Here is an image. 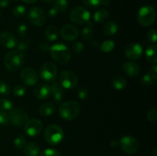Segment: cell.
I'll return each instance as SVG.
<instances>
[{"label": "cell", "instance_id": "cell-1", "mask_svg": "<svg viewBox=\"0 0 157 156\" xmlns=\"http://www.w3.org/2000/svg\"><path fill=\"white\" fill-rule=\"evenodd\" d=\"M50 53L54 61L59 64H65L70 61L71 51L63 43H56L51 46Z\"/></svg>", "mask_w": 157, "mask_h": 156}, {"label": "cell", "instance_id": "cell-2", "mask_svg": "<svg viewBox=\"0 0 157 156\" xmlns=\"http://www.w3.org/2000/svg\"><path fill=\"white\" fill-rule=\"evenodd\" d=\"M81 112V106L77 101L71 100L63 102L59 106V114L64 119L72 121L76 119Z\"/></svg>", "mask_w": 157, "mask_h": 156}, {"label": "cell", "instance_id": "cell-3", "mask_svg": "<svg viewBox=\"0 0 157 156\" xmlns=\"http://www.w3.org/2000/svg\"><path fill=\"white\" fill-rule=\"evenodd\" d=\"M4 65L10 71L19 70L24 63V55L18 50H12L8 52L4 58Z\"/></svg>", "mask_w": 157, "mask_h": 156}, {"label": "cell", "instance_id": "cell-4", "mask_svg": "<svg viewBox=\"0 0 157 156\" xmlns=\"http://www.w3.org/2000/svg\"><path fill=\"white\" fill-rule=\"evenodd\" d=\"M44 139L50 145H57L64 139V131L60 125L55 124L49 125L44 131Z\"/></svg>", "mask_w": 157, "mask_h": 156}, {"label": "cell", "instance_id": "cell-5", "mask_svg": "<svg viewBox=\"0 0 157 156\" xmlns=\"http://www.w3.org/2000/svg\"><path fill=\"white\" fill-rule=\"evenodd\" d=\"M156 20V11L153 6H145L140 8L137 14V21L141 25L148 27Z\"/></svg>", "mask_w": 157, "mask_h": 156}, {"label": "cell", "instance_id": "cell-6", "mask_svg": "<svg viewBox=\"0 0 157 156\" xmlns=\"http://www.w3.org/2000/svg\"><path fill=\"white\" fill-rule=\"evenodd\" d=\"M70 19L72 22L78 24H87L90 21V13L87 9L81 6L73 8L70 12Z\"/></svg>", "mask_w": 157, "mask_h": 156}, {"label": "cell", "instance_id": "cell-7", "mask_svg": "<svg viewBox=\"0 0 157 156\" xmlns=\"http://www.w3.org/2000/svg\"><path fill=\"white\" fill-rule=\"evenodd\" d=\"M59 83L63 88L72 90L77 87L78 83V76L70 70H63L59 75Z\"/></svg>", "mask_w": 157, "mask_h": 156}, {"label": "cell", "instance_id": "cell-8", "mask_svg": "<svg viewBox=\"0 0 157 156\" xmlns=\"http://www.w3.org/2000/svg\"><path fill=\"white\" fill-rule=\"evenodd\" d=\"M39 75L44 80L47 82H53L57 78L58 68L54 63H44L40 68Z\"/></svg>", "mask_w": 157, "mask_h": 156}, {"label": "cell", "instance_id": "cell-9", "mask_svg": "<svg viewBox=\"0 0 157 156\" xmlns=\"http://www.w3.org/2000/svg\"><path fill=\"white\" fill-rule=\"evenodd\" d=\"M120 145L123 151L129 154H135L140 148V143L138 141L130 136H124L120 141Z\"/></svg>", "mask_w": 157, "mask_h": 156}, {"label": "cell", "instance_id": "cell-10", "mask_svg": "<svg viewBox=\"0 0 157 156\" xmlns=\"http://www.w3.org/2000/svg\"><path fill=\"white\" fill-rule=\"evenodd\" d=\"M29 19L32 24L37 27L43 26L46 22V15L42 9L32 7L29 12Z\"/></svg>", "mask_w": 157, "mask_h": 156}, {"label": "cell", "instance_id": "cell-11", "mask_svg": "<svg viewBox=\"0 0 157 156\" xmlns=\"http://www.w3.org/2000/svg\"><path fill=\"white\" fill-rule=\"evenodd\" d=\"M10 122L16 126H22L29 120L27 112L20 108H15L10 110Z\"/></svg>", "mask_w": 157, "mask_h": 156}, {"label": "cell", "instance_id": "cell-12", "mask_svg": "<svg viewBox=\"0 0 157 156\" xmlns=\"http://www.w3.org/2000/svg\"><path fill=\"white\" fill-rule=\"evenodd\" d=\"M43 124L38 119H31L25 124V132L31 137H35L41 133Z\"/></svg>", "mask_w": 157, "mask_h": 156}, {"label": "cell", "instance_id": "cell-13", "mask_svg": "<svg viewBox=\"0 0 157 156\" xmlns=\"http://www.w3.org/2000/svg\"><path fill=\"white\" fill-rule=\"evenodd\" d=\"M20 76L23 84L30 87L35 85L38 81L37 71L32 67H26L23 69L20 73Z\"/></svg>", "mask_w": 157, "mask_h": 156}, {"label": "cell", "instance_id": "cell-14", "mask_svg": "<svg viewBox=\"0 0 157 156\" xmlns=\"http://www.w3.org/2000/svg\"><path fill=\"white\" fill-rule=\"evenodd\" d=\"M144 53V48L138 43H131L125 49V55L128 59L132 61L139 60Z\"/></svg>", "mask_w": 157, "mask_h": 156}, {"label": "cell", "instance_id": "cell-15", "mask_svg": "<svg viewBox=\"0 0 157 156\" xmlns=\"http://www.w3.org/2000/svg\"><path fill=\"white\" fill-rule=\"evenodd\" d=\"M61 38L67 41H73L78 38V30L75 26L72 24H65L63 26L60 31Z\"/></svg>", "mask_w": 157, "mask_h": 156}, {"label": "cell", "instance_id": "cell-16", "mask_svg": "<svg viewBox=\"0 0 157 156\" xmlns=\"http://www.w3.org/2000/svg\"><path fill=\"white\" fill-rule=\"evenodd\" d=\"M0 44L8 49L15 48L18 44V40L14 34L9 32H3L0 34Z\"/></svg>", "mask_w": 157, "mask_h": 156}, {"label": "cell", "instance_id": "cell-17", "mask_svg": "<svg viewBox=\"0 0 157 156\" xmlns=\"http://www.w3.org/2000/svg\"><path fill=\"white\" fill-rule=\"evenodd\" d=\"M34 95L38 99H45L51 95V87L47 84H38L34 90Z\"/></svg>", "mask_w": 157, "mask_h": 156}, {"label": "cell", "instance_id": "cell-18", "mask_svg": "<svg viewBox=\"0 0 157 156\" xmlns=\"http://www.w3.org/2000/svg\"><path fill=\"white\" fill-rule=\"evenodd\" d=\"M123 70L126 74L130 76H136L140 72V67L136 63L130 61L123 64Z\"/></svg>", "mask_w": 157, "mask_h": 156}, {"label": "cell", "instance_id": "cell-19", "mask_svg": "<svg viewBox=\"0 0 157 156\" xmlns=\"http://www.w3.org/2000/svg\"><path fill=\"white\" fill-rule=\"evenodd\" d=\"M51 94L56 102H61L64 98V92L62 86L58 82H54L51 87Z\"/></svg>", "mask_w": 157, "mask_h": 156}, {"label": "cell", "instance_id": "cell-20", "mask_svg": "<svg viewBox=\"0 0 157 156\" xmlns=\"http://www.w3.org/2000/svg\"><path fill=\"white\" fill-rule=\"evenodd\" d=\"M24 153L25 156H38L40 154V148L37 143L30 142L25 145Z\"/></svg>", "mask_w": 157, "mask_h": 156}, {"label": "cell", "instance_id": "cell-21", "mask_svg": "<svg viewBox=\"0 0 157 156\" xmlns=\"http://www.w3.org/2000/svg\"><path fill=\"white\" fill-rule=\"evenodd\" d=\"M118 31V25L115 21H110L106 23L103 28V33L104 35L111 37L114 35Z\"/></svg>", "mask_w": 157, "mask_h": 156}, {"label": "cell", "instance_id": "cell-22", "mask_svg": "<svg viewBox=\"0 0 157 156\" xmlns=\"http://www.w3.org/2000/svg\"><path fill=\"white\" fill-rule=\"evenodd\" d=\"M55 106L52 102H44L39 107V113L43 116H50L55 113Z\"/></svg>", "mask_w": 157, "mask_h": 156}, {"label": "cell", "instance_id": "cell-23", "mask_svg": "<svg viewBox=\"0 0 157 156\" xmlns=\"http://www.w3.org/2000/svg\"><path fill=\"white\" fill-rule=\"evenodd\" d=\"M110 17V12L106 9H101L94 12V20L97 23H103L107 21Z\"/></svg>", "mask_w": 157, "mask_h": 156}, {"label": "cell", "instance_id": "cell-24", "mask_svg": "<svg viewBox=\"0 0 157 156\" xmlns=\"http://www.w3.org/2000/svg\"><path fill=\"white\" fill-rule=\"evenodd\" d=\"M44 35L48 41H56L58 35V28L55 25H48L44 32Z\"/></svg>", "mask_w": 157, "mask_h": 156}, {"label": "cell", "instance_id": "cell-25", "mask_svg": "<svg viewBox=\"0 0 157 156\" xmlns=\"http://www.w3.org/2000/svg\"><path fill=\"white\" fill-rule=\"evenodd\" d=\"M127 80L121 76H115L111 80L112 87L117 90H124L127 87Z\"/></svg>", "mask_w": 157, "mask_h": 156}, {"label": "cell", "instance_id": "cell-26", "mask_svg": "<svg viewBox=\"0 0 157 156\" xmlns=\"http://www.w3.org/2000/svg\"><path fill=\"white\" fill-rule=\"evenodd\" d=\"M146 58L150 63L156 64L157 63V46L156 44L150 45L146 50Z\"/></svg>", "mask_w": 157, "mask_h": 156}, {"label": "cell", "instance_id": "cell-27", "mask_svg": "<svg viewBox=\"0 0 157 156\" xmlns=\"http://www.w3.org/2000/svg\"><path fill=\"white\" fill-rule=\"evenodd\" d=\"M94 28L93 24L91 22H87L85 27L83 28L82 32H81V35H82V38L84 41H90L92 39L94 36Z\"/></svg>", "mask_w": 157, "mask_h": 156}, {"label": "cell", "instance_id": "cell-28", "mask_svg": "<svg viewBox=\"0 0 157 156\" xmlns=\"http://www.w3.org/2000/svg\"><path fill=\"white\" fill-rule=\"evenodd\" d=\"M68 6L67 0H55L53 7L55 8L58 12H64L67 11Z\"/></svg>", "mask_w": 157, "mask_h": 156}, {"label": "cell", "instance_id": "cell-29", "mask_svg": "<svg viewBox=\"0 0 157 156\" xmlns=\"http://www.w3.org/2000/svg\"><path fill=\"white\" fill-rule=\"evenodd\" d=\"M115 47V43L112 40H106L104 42L101 43L100 46V50L104 53H109L112 51Z\"/></svg>", "mask_w": 157, "mask_h": 156}, {"label": "cell", "instance_id": "cell-30", "mask_svg": "<svg viewBox=\"0 0 157 156\" xmlns=\"http://www.w3.org/2000/svg\"><path fill=\"white\" fill-rule=\"evenodd\" d=\"M13 109V105L10 100L7 99H0V111H10Z\"/></svg>", "mask_w": 157, "mask_h": 156}, {"label": "cell", "instance_id": "cell-31", "mask_svg": "<svg viewBox=\"0 0 157 156\" xmlns=\"http://www.w3.org/2000/svg\"><path fill=\"white\" fill-rule=\"evenodd\" d=\"M26 144L25 138L23 135H18L14 140V145L15 148L18 150H21L24 148L25 145Z\"/></svg>", "mask_w": 157, "mask_h": 156}, {"label": "cell", "instance_id": "cell-32", "mask_svg": "<svg viewBox=\"0 0 157 156\" xmlns=\"http://www.w3.org/2000/svg\"><path fill=\"white\" fill-rule=\"evenodd\" d=\"M11 93V87L7 82L0 80V95L8 96Z\"/></svg>", "mask_w": 157, "mask_h": 156}, {"label": "cell", "instance_id": "cell-33", "mask_svg": "<svg viewBox=\"0 0 157 156\" xmlns=\"http://www.w3.org/2000/svg\"><path fill=\"white\" fill-rule=\"evenodd\" d=\"M156 80L150 73H147V74L144 75L140 79L141 84L144 86L153 85Z\"/></svg>", "mask_w": 157, "mask_h": 156}, {"label": "cell", "instance_id": "cell-34", "mask_svg": "<svg viewBox=\"0 0 157 156\" xmlns=\"http://www.w3.org/2000/svg\"><path fill=\"white\" fill-rule=\"evenodd\" d=\"M26 12H27V10H26V8L25 6H17L12 10V14L16 18H21L25 15Z\"/></svg>", "mask_w": 157, "mask_h": 156}, {"label": "cell", "instance_id": "cell-35", "mask_svg": "<svg viewBox=\"0 0 157 156\" xmlns=\"http://www.w3.org/2000/svg\"><path fill=\"white\" fill-rule=\"evenodd\" d=\"M31 46V42L29 39H21L19 41L17 44V47H18V50H20L21 52L25 51L28 49H29Z\"/></svg>", "mask_w": 157, "mask_h": 156}, {"label": "cell", "instance_id": "cell-36", "mask_svg": "<svg viewBox=\"0 0 157 156\" xmlns=\"http://www.w3.org/2000/svg\"><path fill=\"white\" fill-rule=\"evenodd\" d=\"M26 93V88L25 86L21 85H17L14 87L13 89V94L15 95L17 97H21L24 96Z\"/></svg>", "mask_w": 157, "mask_h": 156}, {"label": "cell", "instance_id": "cell-37", "mask_svg": "<svg viewBox=\"0 0 157 156\" xmlns=\"http://www.w3.org/2000/svg\"><path fill=\"white\" fill-rule=\"evenodd\" d=\"M40 156H61V153L55 148H47L41 151Z\"/></svg>", "mask_w": 157, "mask_h": 156}, {"label": "cell", "instance_id": "cell-38", "mask_svg": "<svg viewBox=\"0 0 157 156\" xmlns=\"http://www.w3.org/2000/svg\"><path fill=\"white\" fill-rule=\"evenodd\" d=\"M84 49V45L82 42L81 41H75L73 44H72V50L77 54H80L83 52Z\"/></svg>", "mask_w": 157, "mask_h": 156}, {"label": "cell", "instance_id": "cell-39", "mask_svg": "<svg viewBox=\"0 0 157 156\" xmlns=\"http://www.w3.org/2000/svg\"><path fill=\"white\" fill-rule=\"evenodd\" d=\"M28 32V28L27 26H26L25 24L24 23H21L20 24H18V28H17V33H18V35L21 38H23L26 35Z\"/></svg>", "mask_w": 157, "mask_h": 156}, {"label": "cell", "instance_id": "cell-40", "mask_svg": "<svg viewBox=\"0 0 157 156\" xmlns=\"http://www.w3.org/2000/svg\"><path fill=\"white\" fill-rule=\"evenodd\" d=\"M82 1L87 7L90 8V9H95L101 5L100 0H82Z\"/></svg>", "mask_w": 157, "mask_h": 156}, {"label": "cell", "instance_id": "cell-41", "mask_svg": "<svg viewBox=\"0 0 157 156\" xmlns=\"http://www.w3.org/2000/svg\"><path fill=\"white\" fill-rule=\"evenodd\" d=\"M147 119L150 122H156L157 119V110L156 107L150 109L147 113Z\"/></svg>", "mask_w": 157, "mask_h": 156}, {"label": "cell", "instance_id": "cell-42", "mask_svg": "<svg viewBox=\"0 0 157 156\" xmlns=\"http://www.w3.org/2000/svg\"><path fill=\"white\" fill-rule=\"evenodd\" d=\"M77 94H78L79 99H87L89 96V93L88 91H87V90L86 88H84V87H80L78 90Z\"/></svg>", "mask_w": 157, "mask_h": 156}, {"label": "cell", "instance_id": "cell-43", "mask_svg": "<svg viewBox=\"0 0 157 156\" xmlns=\"http://www.w3.org/2000/svg\"><path fill=\"white\" fill-rule=\"evenodd\" d=\"M10 122V117L9 114L6 112H1L0 113V124L1 125H6Z\"/></svg>", "mask_w": 157, "mask_h": 156}, {"label": "cell", "instance_id": "cell-44", "mask_svg": "<svg viewBox=\"0 0 157 156\" xmlns=\"http://www.w3.org/2000/svg\"><path fill=\"white\" fill-rule=\"evenodd\" d=\"M156 35L157 32L155 28L151 29V30L149 31V32L147 33V38H148L149 41L152 43H156Z\"/></svg>", "mask_w": 157, "mask_h": 156}, {"label": "cell", "instance_id": "cell-45", "mask_svg": "<svg viewBox=\"0 0 157 156\" xmlns=\"http://www.w3.org/2000/svg\"><path fill=\"white\" fill-rule=\"evenodd\" d=\"M51 46L49 45L47 41H42L39 44V50L43 52H46L50 50Z\"/></svg>", "mask_w": 157, "mask_h": 156}, {"label": "cell", "instance_id": "cell-46", "mask_svg": "<svg viewBox=\"0 0 157 156\" xmlns=\"http://www.w3.org/2000/svg\"><path fill=\"white\" fill-rule=\"evenodd\" d=\"M58 12L57 11V9H55V8L52 7L50 9H49L48 15H49V17H50V18H55V17L58 15Z\"/></svg>", "mask_w": 157, "mask_h": 156}, {"label": "cell", "instance_id": "cell-47", "mask_svg": "<svg viewBox=\"0 0 157 156\" xmlns=\"http://www.w3.org/2000/svg\"><path fill=\"white\" fill-rule=\"evenodd\" d=\"M150 74H151L152 76L156 80L157 79V66L156 64H154V65H153L151 67H150Z\"/></svg>", "mask_w": 157, "mask_h": 156}, {"label": "cell", "instance_id": "cell-48", "mask_svg": "<svg viewBox=\"0 0 157 156\" xmlns=\"http://www.w3.org/2000/svg\"><path fill=\"white\" fill-rule=\"evenodd\" d=\"M9 3H10V0H0V7L3 9L8 7Z\"/></svg>", "mask_w": 157, "mask_h": 156}, {"label": "cell", "instance_id": "cell-49", "mask_svg": "<svg viewBox=\"0 0 157 156\" xmlns=\"http://www.w3.org/2000/svg\"><path fill=\"white\" fill-rule=\"evenodd\" d=\"M110 145H111L112 147H117L118 145V142L116 140V139H113V140L110 141Z\"/></svg>", "mask_w": 157, "mask_h": 156}, {"label": "cell", "instance_id": "cell-50", "mask_svg": "<svg viewBox=\"0 0 157 156\" xmlns=\"http://www.w3.org/2000/svg\"><path fill=\"white\" fill-rule=\"evenodd\" d=\"M110 2V0H100V3L103 6H108Z\"/></svg>", "mask_w": 157, "mask_h": 156}, {"label": "cell", "instance_id": "cell-51", "mask_svg": "<svg viewBox=\"0 0 157 156\" xmlns=\"http://www.w3.org/2000/svg\"><path fill=\"white\" fill-rule=\"evenodd\" d=\"M23 2H25V3H29V4H32V3L36 2L38 0H22Z\"/></svg>", "mask_w": 157, "mask_h": 156}, {"label": "cell", "instance_id": "cell-52", "mask_svg": "<svg viewBox=\"0 0 157 156\" xmlns=\"http://www.w3.org/2000/svg\"><path fill=\"white\" fill-rule=\"evenodd\" d=\"M90 44H91V46H92V47H96L98 45V41H92Z\"/></svg>", "mask_w": 157, "mask_h": 156}, {"label": "cell", "instance_id": "cell-53", "mask_svg": "<svg viewBox=\"0 0 157 156\" xmlns=\"http://www.w3.org/2000/svg\"><path fill=\"white\" fill-rule=\"evenodd\" d=\"M152 154H153V156H157V149L156 148H154V149L153 150V151H152Z\"/></svg>", "mask_w": 157, "mask_h": 156}, {"label": "cell", "instance_id": "cell-54", "mask_svg": "<svg viewBox=\"0 0 157 156\" xmlns=\"http://www.w3.org/2000/svg\"><path fill=\"white\" fill-rule=\"evenodd\" d=\"M44 2H46V3H52L55 2V0H42Z\"/></svg>", "mask_w": 157, "mask_h": 156}, {"label": "cell", "instance_id": "cell-55", "mask_svg": "<svg viewBox=\"0 0 157 156\" xmlns=\"http://www.w3.org/2000/svg\"><path fill=\"white\" fill-rule=\"evenodd\" d=\"M0 16H1V12H0Z\"/></svg>", "mask_w": 157, "mask_h": 156}]
</instances>
